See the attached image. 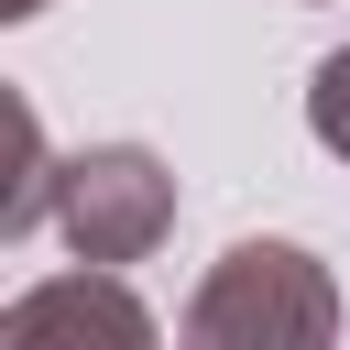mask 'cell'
Masks as SVG:
<instances>
[{
	"label": "cell",
	"mask_w": 350,
	"mask_h": 350,
	"mask_svg": "<svg viewBox=\"0 0 350 350\" xmlns=\"http://www.w3.org/2000/svg\"><path fill=\"white\" fill-rule=\"evenodd\" d=\"M175 350H339V273L306 241L252 230L197 273Z\"/></svg>",
	"instance_id": "cell-1"
},
{
	"label": "cell",
	"mask_w": 350,
	"mask_h": 350,
	"mask_svg": "<svg viewBox=\"0 0 350 350\" xmlns=\"http://www.w3.org/2000/svg\"><path fill=\"white\" fill-rule=\"evenodd\" d=\"M55 230H66L77 273L153 262V252H164V230H175V164H164L153 142H88V153H66Z\"/></svg>",
	"instance_id": "cell-2"
},
{
	"label": "cell",
	"mask_w": 350,
	"mask_h": 350,
	"mask_svg": "<svg viewBox=\"0 0 350 350\" xmlns=\"http://www.w3.org/2000/svg\"><path fill=\"white\" fill-rule=\"evenodd\" d=\"M0 350H164V328L131 295V273H44L11 295Z\"/></svg>",
	"instance_id": "cell-3"
},
{
	"label": "cell",
	"mask_w": 350,
	"mask_h": 350,
	"mask_svg": "<svg viewBox=\"0 0 350 350\" xmlns=\"http://www.w3.org/2000/svg\"><path fill=\"white\" fill-rule=\"evenodd\" d=\"M11 142H22V175H11V197H0V241H33V230L55 219V197H66V153L44 142L33 98H11Z\"/></svg>",
	"instance_id": "cell-4"
},
{
	"label": "cell",
	"mask_w": 350,
	"mask_h": 350,
	"mask_svg": "<svg viewBox=\"0 0 350 350\" xmlns=\"http://www.w3.org/2000/svg\"><path fill=\"white\" fill-rule=\"evenodd\" d=\"M306 131H317V142H328V153L350 164V44L306 66Z\"/></svg>",
	"instance_id": "cell-5"
},
{
	"label": "cell",
	"mask_w": 350,
	"mask_h": 350,
	"mask_svg": "<svg viewBox=\"0 0 350 350\" xmlns=\"http://www.w3.org/2000/svg\"><path fill=\"white\" fill-rule=\"evenodd\" d=\"M33 11H44V0H0V22H33Z\"/></svg>",
	"instance_id": "cell-6"
}]
</instances>
